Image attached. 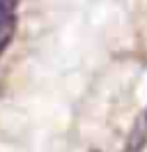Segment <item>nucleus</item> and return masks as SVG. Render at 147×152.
<instances>
[{
	"instance_id": "3",
	"label": "nucleus",
	"mask_w": 147,
	"mask_h": 152,
	"mask_svg": "<svg viewBox=\"0 0 147 152\" xmlns=\"http://www.w3.org/2000/svg\"><path fill=\"white\" fill-rule=\"evenodd\" d=\"M21 0H0V14H16Z\"/></svg>"
},
{
	"instance_id": "2",
	"label": "nucleus",
	"mask_w": 147,
	"mask_h": 152,
	"mask_svg": "<svg viewBox=\"0 0 147 152\" xmlns=\"http://www.w3.org/2000/svg\"><path fill=\"white\" fill-rule=\"evenodd\" d=\"M147 145V124H136L133 132L129 134L127 145L122 152H143Z\"/></svg>"
},
{
	"instance_id": "1",
	"label": "nucleus",
	"mask_w": 147,
	"mask_h": 152,
	"mask_svg": "<svg viewBox=\"0 0 147 152\" xmlns=\"http://www.w3.org/2000/svg\"><path fill=\"white\" fill-rule=\"evenodd\" d=\"M16 35V14H0V53L12 44Z\"/></svg>"
},
{
	"instance_id": "4",
	"label": "nucleus",
	"mask_w": 147,
	"mask_h": 152,
	"mask_svg": "<svg viewBox=\"0 0 147 152\" xmlns=\"http://www.w3.org/2000/svg\"><path fill=\"white\" fill-rule=\"evenodd\" d=\"M92 152H97V150H92Z\"/></svg>"
},
{
	"instance_id": "5",
	"label": "nucleus",
	"mask_w": 147,
	"mask_h": 152,
	"mask_svg": "<svg viewBox=\"0 0 147 152\" xmlns=\"http://www.w3.org/2000/svg\"><path fill=\"white\" fill-rule=\"evenodd\" d=\"M145 118H147V115H145Z\"/></svg>"
}]
</instances>
